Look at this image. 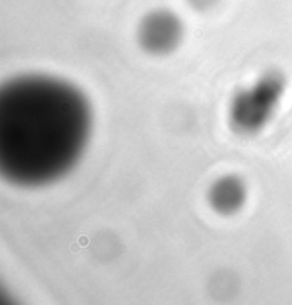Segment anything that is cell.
I'll list each match as a JSON object with an SVG mask.
<instances>
[{
  "label": "cell",
  "instance_id": "6da1fadb",
  "mask_svg": "<svg viewBox=\"0 0 292 305\" xmlns=\"http://www.w3.org/2000/svg\"><path fill=\"white\" fill-rule=\"evenodd\" d=\"M90 133V103L70 83L30 74L0 90V171L16 186H46L67 174Z\"/></svg>",
  "mask_w": 292,
  "mask_h": 305
},
{
  "label": "cell",
  "instance_id": "7a4b0ae2",
  "mask_svg": "<svg viewBox=\"0 0 292 305\" xmlns=\"http://www.w3.org/2000/svg\"><path fill=\"white\" fill-rule=\"evenodd\" d=\"M282 93V80L276 74L264 76L251 90L237 96L231 108V120L241 133H255L271 117Z\"/></svg>",
  "mask_w": 292,
  "mask_h": 305
},
{
  "label": "cell",
  "instance_id": "3957f363",
  "mask_svg": "<svg viewBox=\"0 0 292 305\" xmlns=\"http://www.w3.org/2000/svg\"><path fill=\"white\" fill-rule=\"evenodd\" d=\"M184 36V26L175 13L160 9L148 13L137 32L138 43L154 56H164L177 49Z\"/></svg>",
  "mask_w": 292,
  "mask_h": 305
},
{
  "label": "cell",
  "instance_id": "277c9868",
  "mask_svg": "<svg viewBox=\"0 0 292 305\" xmlns=\"http://www.w3.org/2000/svg\"><path fill=\"white\" fill-rule=\"evenodd\" d=\"M210 204L219 214H232L245 202L247 188L242 180L235 175H224L218 178L210 188Z\"/></svg>",
  "mask_w": 292,
  "mask_h": 305
},
{
  "label": "cell",
  "instance_id": "5b68a950",
  "mask_svg": "<svg viewBox=\"0 0 292 305\" xmlns=\"http://www.w3.org/2000/svg\"><path fill=\"white\" fill-rule=\"evenodd\" d=\"M218 0H188V3L197 10H208L217 3Z\"/></svg>",
  "mask_w": 292,
  "mask_h": 305
}]
</instances>
